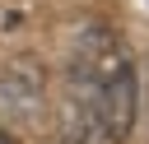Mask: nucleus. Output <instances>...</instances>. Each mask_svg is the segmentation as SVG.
<instances>
[{
  "label": "nucleus",
  "instance_id": "f257e3e1",
  "mask_svg": "<svg viewBox=\"0 0 149 144\" xmlns=\"http://www.w3.org/2000/svg\"><path fill=\"white\" fill-rule=\"evenodd\" d=\"M70 102L79 130L126 139L135 125V65L112 28H88L70 56Z\"/></svg>",
  "mask_w": 149,
  "mask_h": 144
},
{
  "label": "nucleus",
  "instance_id": "f03ea898",
  "mask_svg": "<svg viewBox=\"0 0 149 144\" xmlns=\"http://www.w3.org/2000/svg\"><path fill=\"white\" fill-rule=\"evenodd\" d=\"M144 98H149V60H144Z\"/></svg>",
  "mask_w": 149,
  "mask_h": 144
}]
</instances>
